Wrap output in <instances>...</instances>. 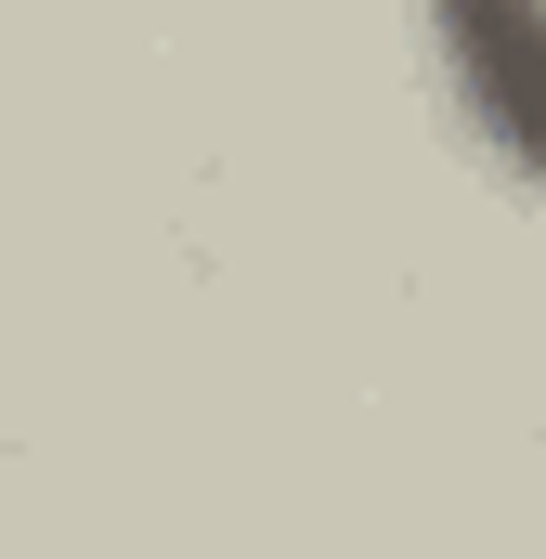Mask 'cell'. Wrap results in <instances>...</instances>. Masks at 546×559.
Wrapping results in <instances>:
<instances>
[{
  "label": "cell",
  "mask_w": 546,
  "mask_h": 559,
  "mask_svg": "<svg viewBox=\"0 0 546 559\" xmlns=\"http://www.w3.org/2000/svg\"><path fill=\"white\" fill-rule=\"evenodd\" d=\"M429 52H442V92L468 105V131L521 182H546V13L455 0V13H429Z\"/></svg>",
  "instance_id": "cell-1"
}]
</instances>
